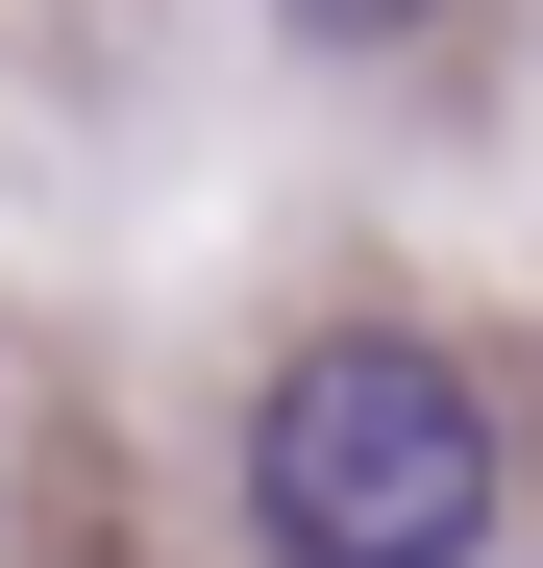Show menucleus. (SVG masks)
<instances>
[{
	"instance_id": "2",
	"label": "nucleus",
	"mask_w": 543,
	"mask_h": 568,
	"mask_svg": "<svg viewBox=\"0 0 543 568\" xmlns=\"http://www.w3.org/2000/svg\"><path fill=\"white\" fill-rule=\"evenodd\" d=\"M272 26H321V50H396V26H420V0H272Z\"/></svg>"
},
{
	"instance_id": "1",
	"label": "nucleus",
	"mask_w": 543,
	"mask_h": 568,
	"mask_svg": "<svg viewBox=\"0 0 543 568\" xmlns=\"http://www.w3.org/2000/svg\"><path fill=\"white\" fill-rule=\"evenodd\" d=\"M247 544L272 568H470L494 544V396L420 322H321L247 396Z\"/></svg>"
}]
</instances>
